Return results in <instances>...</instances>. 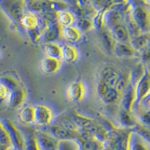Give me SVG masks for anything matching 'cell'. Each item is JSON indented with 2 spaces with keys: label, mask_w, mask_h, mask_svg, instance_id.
Here are the masks:
<instances>
[{
  "label": "cell",
  "mask_w": 150,
  "mask_h": 150,
  "mask_svg": "<svg viewBox=\"0 0 150 150\" xmlns=\"http://www.w3.org/2000/svg\"><path fill=\"white\" fill-rule=\"evenodd\" d=\"M0 5L12 21L17 23H20L27 6L25 0H0Z\"/></svg>",
  "instance_id": "6da1fadb"
},
{
  "label": "cell",
  "mask_w": 150,
  "mask_h": 150,
  "mask_svg": "<svg viewBox=\"0 0 150 150\" xmlns=\"http://www.w3.org/2000/svg\"><path fill=\"white\" fill-rule=\"evenodd\" d=\"M26 5L33 11L41 14L46 11H59L66 8L64 2L56 0H29Z\"/></svg>",
  "instance_id": "7a4b0ae2"
},
{
  "label": "cell",
  "mask_w": 150,
  "mask_h": 150,
  "mask_svg": "<svg viewBox=\"0 0 150 150\" xmlns=\"http://www.w3.org/2000/svg\"><path fill=\"white\" fill-rule=\"evenodd\" d=\"M96 92L103 102L107 104H116L121 98L122 94L116 88L107 85L101 80H99L98 83Z\"/></svg>",
  "instance_id": "3957f363"
},
{
  "label": "cell",
  "mask_w": 150,
  "mask_h": 150,
  "mask_svg": "<svg viewBox=\"0 0 150 150\" xmlns=\"http://www.w3.org/2000/svg\"><path fill=\"white\" fill-rule=\"evenodd\" d=\"M2 124L10 137L13 149L14 150H25V138L23 134L17 128L14 122L8 120H5L2 122Z\"/></svg>",
  "instance_id": "277c9868"
},
{
  "label": "cell",
  "mask_w": 150,
  "mask_h": 150,
  "mask_svg": "<svg viewBox=\"0 0 150 150\" xmlns=\"http://www.w3.org/2000/svg\"><path fill=\"white\" fill-rule=\"evenodd\" d=\"M53 120V112L48 106L45 104H38L35 107L34 124L45 128L52 124Z\"/></svg>",
  "instance_id": "5b68a950"
},
{
  "label": "cell",
  "mask_w": 150,
  "mask_h": 150,
  "mask_svg": "<svg viewBox=\"0 0 150 150\" xmlns=\"http://www.w3.org/2000/svg\"><path fill=\"white\" fill-rule=\"evenodd\" d=\"M34 137L39 150H53L58 145L59 140L46 131L36 130L34 132Z\"/></svg>",
  "instance_id": "8992f818"
},
{
  "label": "cell",
  "mask_w": 150,
  "mask_h": 150,
  "mask_svg": "<svg viewBox=\"0 0 150 150\" xmlns=\"http://www.w3.org/2000/svg\"><path fill=\"white\" fill-rule=\"evenodd\" d=\"M135 101L134 105V109L137 107L142 100L149 96L150 92V77L148 71H146L144 74L138 80L136 85L134 86ZM133 109V110H134Z\"/></svg>",
  "instance_id": "52a82bcc"
},
{
  "label": "cell",
  "mask_w": 150,
  "mask_h": 150,
  "mask_svg": "<svg viewBox=\"0 0 150 150\" xmlns=\"http://www.w3.org/2000/svg\"><path fill=\"white\" fill-rule=\"evenodd\" d=\"M48 133L50 134L53 137L58 140H76L80 136V132L73 131L68 130L64 127L61 126L57 123L50 124L48 126L45 127Z\"/></svg>",
  "instance_id": "ba28073f"
},
{
  "label": "cell",
  "mask_w": 150,
  "mask_h": 150,
  "mask_svg": "<svg viewBox=\"0 0 150 150\" xmlns=\"http://www.w3.org/2000/svg\"><path fill=\"white\" fill-rule=\"evenodd\" d=\"M131 19L143 33H149V13L142 7H135L131 11Z\"/></svg>",
  "instance_id": "9c48e42d"
},
{
  "label": "cell",
  "mask_w": 150,
  "mask_h": 150,
  "mask_svg": "<svg viewBox=\"0 0 150 150\" xmlns=\"http://www.w3.org/2000/svg\"><path fill=\"white\" fill-rule=\"evenodd\" d=\"M86 93L85 84L80 80L72 82L68 86L66 90V95L68 99L73 102H81L84 99Z\"/></svg>",
  "instance_id": "30bf717a"
},
{
  "label": "cell",
  "mask_w": 150,
  "mask_h": 150,
  "mask_svg": "<svg viewBox=\"0 0 150 150\" xmlns=\"http://www.w3.org/2000/svg\"><path fill=\"white\" fill-rule=\"evenodd\" d=\"M41 22H42V19H40L35 12L32 11L25 12L20 21L21 26L27 31L33 30L37 28H42L45 29L47 26H41L42 24Z\"/></svg>",
  "instance_id": "8fae6325"
},
{
  "label": "cell",
  "mask_w": 150,
  "mask_h": 150,
  "mask_svg": "<svg viewBox=\"0 0 150 150\" xmlns=\"http://www.w3.org/2000/svg\"><path fill=\"white\" fill-rule=\"evenodd\" d=\"M124 15L120 9H109L104 11L103 17L104 27L108 28V30L115 26L117 24L122 23Z\"/></svg>",
  "instance_id": "7c38bea8"
},
{
  "label": "cell",
  "mask_w": 150,
  "mask_h": 150,
  "mask_svg": "<svg viewBox=\"0 0 150 150\" xmlns=\"http://www.w3.org/2000/svg\"><path fill=\"white\" fill-rule=\"evenodd\" d=\"M61 37V26L57 22L49 24L44 29L40 40L47 42H55Z\"/></svg>",
  "instance_id": "4fadbf2b"
},
{
  "label": "cell",
  "mask_w": 150,
  "mask_h": 150,
  "mask_svg": "<svg viewBox=\"0 0 150 150\" xmlns=\"http://www.w3.org/2000/svg\"><path fill=\"white\" fill-rule=\"evenodd\" d=\"M120 101H121L122 108H124L130 112H133L135 101V92L134 86L131 83V82L128 83L124 92L122 94Z\"/></svg>",
  "instance_id": "5bb4252c"
},
{
  "label": "cell",
  "mask_w": 150,
  "mask_h": 150,
  "mask_svg": "<svg viewBox=\"0 0 150 150\" xmlns=\"http://www.w3.org/2000/svg\"><path fill=\"white\" fill-rule=\"evenodd\" d=\"M26 98V92L23 88H18L15 90L10 91L8 96V104L13 109L21 108Z\"/></svg>",
  "instance_id": "9a60e30c"
},
{
  "label": "cell",
  "mask_w": 150,
  "mask_h": 150,
  "mask_svg": "<svg viewBox=\"0 0 150 150\" xmlns=\"http://www.w3.org/2000/svg\"><path fill=\"white\" fill-rule=\"evenodd\" d=\"M62 66L61 59L46 56L40 62V68L43 73L48 75L54 74Z\"/></svg>",
  "instance_id": "2e32d148"
},
{
  "label": "cell",
  "mask_w": 150,
  "mask_h": 150,
  "mask_svg": "<svg viewBox=\"0 0 150 150\" xmlns=\"http://www.w3.org/2000/svg\"><path fill=\"white\" fill-rule=\"evenodd\" d=\"M112 36V39L115 42H122V43H130L131 41V36L128 33L125 24L121 23L117 24L110 29L108 30Z\"/></svg>",
  "instance_id": "e0dca14e"
},
{
  "label": "cell",
  "mask_w": 150,
  "mask_h": 150,
  "mask_svg": "<svg viewBox=\"0 0 150 150\" xmlns=\"http://www.w3.org/2000/svg\"><path fill=\"white\" fill-rule=\"evenodd\" d=\"M120 72L115 68L111 66H106L103 68L100 74V80L111 87L116 86L117 80L120 77Z\"/></svg>",
  "instance_id": "ac0fdd59"
},
{
  "label": "cell",
  "mask_w": 150,
  "mask_h": 150,
  "mask_svg": "<svg viewBox=\"0 0 150 150\" xmlns=\"http://www.w3.org/2000/svg\"><path fill=\"white\" fill-rule=\"evenodd\" d=\"M112 52L119 58H131L136 54V51L129 43L115 42Z\"/></svg>",
  "instance_id": "d6986e66"
},
{
  "label": "cell",
  "mask_w": 150,
  "mask_h": 150,
  "mask_svg": "<svg viewBox=\"0 0 150 150\" xmlns=\"http://www.w3.org/2000/svg\"><path fill=\"white\" fill-rule=\"evenodd\" d=\"M61 36L70 43H76L82 38V32L74 26H61Z\"/></svg>",
  "instance_id": "ffe728a7"
},
{
  "label": "cell",
  "mask_w": 150,
  "mask_h": 150,
  "mask_svg": "<svg viewBox=\"0 0 150 150\" xmlns=\"http://www.w3.org/2000/svg\"><path fill=\"white\" fill-rule=\"evenodd\" d=\"M133 112H130L124 108H121L119 112V122L122 128L131 129L136 125L137 121L134 117Z\"/></svg>",
  "instance_id": "44dd1931"
},
{
  "label": "cell",
  "mask_w": 150,
  "mask_h": 150,
  "mask_svg": "<svg viewBox=\"0 0 150 150\" xmlns=\"http://www.w3.org/2000/svg\"><path fill=\"white\" fill-rule=\"evenodd\" d=\"M135 51L141 52L149 47V33H141L137 37L131 38L129 43Z\"/></svg>",
  "instance_id": "7402d4cb"
},
{
  "label": "cell",
  "mask_w": 150,
  "mask_h": 150,
  "mask_svg": "<svg viewBox=\"0 0 150 150\" xmlns=\"http://www.w3.org/2000/svg\"><path fill=\"white\" fill-rule=\"evenodd\" d=\"M78 50L71 45L61 46V59L68 63H73L78 59Z\"/></svg>",
  "instance_id": "603a6c76"
},
{
  "label": "cell",
  "mask_w": 150,
  "mask_h": 150,
  "mask_svg": "<svg viewBox=\"0 0 150 150\" xmlns=\"http://www.w3.org/2000/svg\"><path fill=\"white\" fill-rule=\"evenodd\" d=\"M74 140L77 144L78 150H100L102 147V143L96 138L83 139L78 137Z\"/></svg>",
  "instance_id": "cb8c5ba5"
},
{
  "label": "cell",
  "mask_w": 150,
  "mask_h": 150,
  "mask_svg": "<svg viewBox=\"0 0 150 150\" xmlns=\"http://www.w3.org/2000/svg\"><path fill=\"white\" fill-rule=\"evenodd\" d=\"M35 107L33 106H25L23 107L18 112V118L23 124H34Z\"/></svg>",
  "instance_id": "d4e9b609"
},
{
  "label": "cell",
  "mask_w": 150,
  "mask_h": 150,
  "mask_svg": "<svg viewBox=\"0 0 150 150\" xmlns=\"http://www.w3.org/2000/svg\"><path fill=\"white\" fill-rule=\"evenodd\" d=\"M129 150H149V143L138 134L131 131Z\"/></svg>",
  "instance_id": "484cf974"
},
{
  "label": "cell",
  "mask_w": 150,
  "mask_h": 150,
  "mask_svg": "<svg viewBox=\"0 0 150 150\" xmlns=\"http://www.w3.org/2000/svg\"><path fill=\"white\" fill-rule=\"evenodd\" d=\"M131 131H132L131 129H128V128H119L120 139L118 142L116 150H129Z\"/></svg>",
  "instance_id": "4316f807"
},
{
  "label": "cell",
  "mask_w": 150,
  "mask_h": 150,
  "mask_svg": "<svg viewBox=\"0 0 150 150\" xmlns=\"http://www.w3.org/2000/svg\"><path fill=\"white\" fill-rule=\"evenodd\" d=\"M75 22H76V19H75L74 15L72 14V12L66 10H62L58 11L57 23L62 27L73 26Z\"/></svg>",
  "instance_id": "83f0119b"
},
{
  "label": "cell",
  "mask_w": 150,
  "mask_h": 150,
  "mask_svg": "<svg viewBox=\"0 0 150 150\" xmlns=\"http://www.w3.org/2000/svg\"><path fill=\"white\" fill-rule=\"evenodd\" d=\"M44 50L47 56L61 59V46L56 42L45 43Z\"/></svg>",
  "instance_id": "f1b7e54d"
},
{
  "label": "cell",
  "mask_w": 150,
  "mask_h": 150,
  "mask_svg": "<svg viewBox=\"0 0 150 150\" xmlns=\"http://www.w3.org/2000/svg\"><path fill=\"white\" fill-rule=\"evenodd\" d=\"M0 83L3 84L9 91H13L21 87L18 79L12 75H3L0 77Z\"/></svg>",
  "instance_id": "f546056e"
},
{
  "label": "cell",
  "mask_w": 150,
  "mask_h": 150,
  "mask_svg": "<svg viewBox=\"0 0 150 150\" xmlns=\"http://www.w3.org/2000/svg\"><path fill=\"white\" fill-rule=\"evenodd\" d=\"M146 69L145 68V65L140 63L137 65L136 68L132 71V72L130 74V82L132 85L134 86L136 83L138 82V80L142 77L144 73L146 72Z\"/></svg>",
  "instance_id": "4dcf8cb0"
},
{
  "label": "cell",
  "mask_w": 150,
  "mask_h": 150,
  "mask_svg": "<svg viewBox=\"0 0 150 150\" xmlns=\"http://www.w3.org/2000/svg\"><path fill=\"white\" fill-rule=\"evenodd\" d=\"M131 131L136 133L137 134H138L139 136L141 137L142 138H143L146 141H147L148 143H149V128L144 126L143 125L140 124V123L137 122V123L136 124L134 127L133 128H131Z\"/></svg>",
  "instance_id": "1f68e13d"
},
{
  "label": "cell",
  "mask_w": 150,
  "mask_h": 150,
  "mask_svg": "<svg viewBox=\"0 0 150 150\" xmlns=\"http://www.w3.org/2000/svg\"><path fill=\"white\" fill-rule=\"evenodd\" d=\"M101 39L102 41V44L104 47L108 50L109 52H112L113 46H114L115 41L112 39V36L109 31H105L102 32L101 35Z\"/></svg>",
  "instance_id": "d6a6232c"
},
{
  "label": "cell",
  "mask_w": 150,
  "mask_h": 150,
  "mask_svg": "<svg viewBox=\"0 0 150 150\" xmlns=\"http://www.w3.org/2000/svg\"><path fill=\"white\" fill-rule=\"evenodd\" d=\"M137 108H139V112L138 114H137V119L139 120V123L144 125V126L147 127V128H149L150 125L149 110L143 109V108H139V107L134 108V109H137Z\"/></svg>",
  "instance_id": "836d02e7"
},
{
  "label": "cell",
  "mask_w": 150,
  "mask_h": 150,
  "mask_svg": "<svg viewBox=\"0 0 150 150\" xmlns=\"http://www.w3.org/2000/svg\"><path fill=\"white\" fill-rule=\"evenodd\" d=\"M55 123L60 125L61 126L64 127V128H67L68 130L73 131H77L78 132L79 129L77 127V125L74 124V121L72 120L71 118H68V117H62L58 119V120Z\"/></svg>",
  "instance_id": "e575fe53"
},
{
  "label": "cell",
  "mask_w": 150,
  "mask_h": 150,
  "mask_svg": "<svg viewBox=\"0 0 150 150\" xmlns=\"http://www.w3.org/2000/svg\"><path fill=\"white\" fill-rule=\"evenodd\" d=\"M57 150H78L77 143L74 140H59Z\"/></svg>",
  "instance_id": "d590c367"
},
{
  "label": "cell",
  "mask_w": 150,
  "mask_h": 150,
  "mask_svg": "<svg viewBox=\"0 0 150 150\" xmlns=\"http://www.w3.org/2000/svg\"><path fill=\"white\" fill-rule=\"evenodd\" d=\"M25 138V150H39L36 144L34 133H28L24 135Z\"/></svg>",
  "instance_id": "8d00e7d4"
},
{
  "label": "cell",
  "mask_w": 150,
  "mask_h": 150,
  "mask_svg": "<svg viewBox=\"0 0 150 150\" xmlns=\"http://www.w3.org/2000/svg\"><path fill=\"white\" fill-rule=\"evenodd\" d=\"M77 27L80 29L81 32H86L94 27L93 23L89 19L82 17L77 20Z\"/></svg>",
  "instance_id": "74e56055"
},
{
  "label": "cell",
  "mask_w": 150,
  "mask_h": 150,
  "mask_svg": "<svg viewBox=\"0 0 150 150\" xmlns=\"http://www.w3.org/2000/svg\"><path fill=\"white\" fill-rule=\"evenodd\" d=\"M10 91L3 85L0 83V100L7 98Z\"/></svg>",
  "instance_id": "f35d334b"
},
{
  "label": "cell",
  "mask_w": 150,
  "mask_h": 150,
  "mask_svg": "<svg viewBox=\"0 0 150 150\" xmlns=\"http://www.w3.org/2000/svg\"><path fill=\"white\" fill-rule=\"evenodd\" d=\"M13 148L11 146H7V145H4V144H2L0 143V150H11Z\"/></svg>",
  "instance_id": "ab89813d"
},
{
  "label": "cell",
  "mask_w": 150,
  "mask_h": 150,
  "mask_svg": "<svg viewBox=\"0 0 150 150\" xmlns=\"http://www.w3.org/2000/svg\"><path fill=\"white\" fill-rule=\"evenodd\" d=\"M108 0H96V2L99 4H103V5H105L107 3Z\"/></svg>",
  "instance_id": "60d3db41"
},
{
  "label": "cell",
  "mask_w": 150,
  "mask_h": 150,
  "mask_svg": "<svg viewBox=\"0 0 150 150\" xmlns=\"http://www.w3.org/2000/svg\"><path fill=\"white\" fill-rule=\"evenodd\" d=\"M113 2H116V3H120V2H122L123 0H112Z\"/></svg>",
  "instance_id": "b9f144b4"
},
{
  "label": "cell",
  "mask_w": 150,
  "mask_h": 150,
  "mask_svg": "<svg viewBox=\"0 0 150 150\" xmlns=\"http://www.w3.org/2000/svg\"><path fill=\"white\" fill-rule=\"evenodd\" d=\"M100 150H110V149H108L107 148H104V147H101V149Z\"/></svg>",
  "instance_id": "7bdbcfd3"
},
{
  "label": "cell",
  "mask_w": 150,
  "mask_h": 150,
  "mask_svg": "<svg viewBox=\"0 0 150 150\" xmlns=\"http://www.w3.org/2000/svg\"><path fill=\"white\" fill-rule=\"evenodd\" d=\"M56 148H57V147H56ZM53 150H57V149H53Z\"/></svg>",
  "instance_id": "ee69618b"
}]
</instances>
